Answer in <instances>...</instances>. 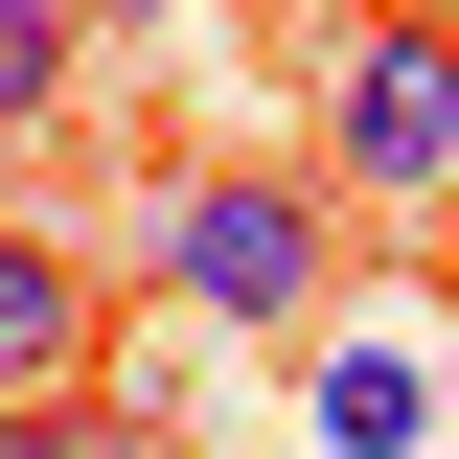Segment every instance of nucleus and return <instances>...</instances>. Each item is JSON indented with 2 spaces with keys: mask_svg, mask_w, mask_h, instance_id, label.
<instances>
[{
  "mask_svg": "<svg viewBox=\"0 0 459 459\" xmlns=\"http://www.w3.org/2000/svg\"><path fill=\"white\" fill-rule=\"evenodd\" d=\"M0 391L23 413L92 391V276H69V230H0Z\"/></svg>",
  "mask_w": 459,
  "mask_h": 459,
  "instance_id": "20e7f679",
  "label": "nucleus"
},
{
  "mask_svg": "<svg viewBox=\"0 0 459 459\" xmlns=\"http://www.w3.org/2000/svg\"><path fill=\"white\" fill-rule=\"evenodd\" d=\"M0 459H161L138 413H0Z\"/></svg>",
  "mask_w": 459,
  "mask_h": 459,
  "instance_id": "423d86ee",
  "label": "nucleus"
},
{
  "mask_svg": "<svg viewBox=\"0 0 459 459\" xmlns=\"http://www.w3.org/2000/svg\"><path fill=\"white\" fill-rule=\"evenodd\" d=\"M92 23H115V0H0V138H47V115H69Z\"/></svg>",
  "mask_w": 459,
  "mask_h": 459,
  "instance_id": "39448f33",
  "label": "nucleus"
},
{
  "mask_svg": "<svg viewBox=\"0 0 459 459\" xmlns=\"http://www.w3.org/2000/svg\"><path fill=\"white\" fill-rule=\"evenodd\" d=\"M437 368H459V322H437V299H368V322H322V459H459Z\"/></svg>",
  "mask_w": 459,
  "mask_h": 459,
  "instance_id": "7ed1b4c3",
  "label": "nucleus"
},
{
  "mask_svg": "<svg viewBox=\"0 0 459 459\" xmlns=\"http://www.w3.org/2000/svg\"><path fill=\"white\" fill-rule=\"evenodd\" d=\"M138 276L184 299V322H322L344 299V184L322 161H161V207H138Z\"/></svg>",
  "mask_w": 459,
  "mask_h": 459,
  "instance_id": "f257e3e1",
  "label": "nucleus"
},
{
  "mask_svg": "<svg viewBox=\"0 0 459 459\" xmlns=\"http://www.w3.org/2000/svg\"><path fill=\"white\" fill-rule=\"evenodd\" d=\"M322 184L344 207H459V0H368L322 47Z\"/></svg>",
  "mask_w": 459,
  "mask_h": 459,
  "instance_id": "f03ea898",
  "label": "nucleus"
},
{
  "mask_svg": "<svg viewBox=\"0 0 459 459\" xmlns=\"http://www.w3.org/2000/svg\"><path fill=\"white\" fill-rule=\"evenodd\" d=\"M115 23H184V0H115Z\"/></svg>",
  "mask_w": 459,
  "mask_h": 459,
  "instance_id": "0eeeda50",
  "label": "nucleus"
}]
</instances>
